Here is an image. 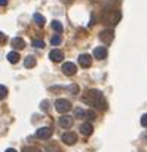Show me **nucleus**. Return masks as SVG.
I'll return each instance as SVG.
<instances>
[{"label": "nucleus", "instance_id": "obj_1", "mask_svg": "<svg viewBox=\"0 0 147 152\" xmlns=\"http://www.w3.org/2000/svg\"><path fill=\"white\" fill-rule=\"evenodd\" d=\"M83 102L91 104V106H95L98 109H107V103L103 97V94L98 91V90H88L83 96Z\"/></svg>", "mask_w": 147, "mask_h": 152}, {"label": "nucleus", "instance_id": "obj_2", "mask_svg": "<svg viewBox=\"0 0 147 152\" xmlns=\"http://www.w3.org/2000/svg\"><path fill=\"white\" fill-rule=\"evenodd\" d=\"M103 23L104 24H107V26H116L119 21H120V12H117V11H104V14H103Z\"/></svg>", "mask_w": 147, "mask_h": 152}, {"label": "nucleus", "instance_id": "obj_3", "mask_svg": "<svg viewBox=\"0 0 147 152\" xmlns=\"http://www.w3.org/2000/svg\"><path fill=\"white\" fill-rule=\"evenodd\" d=\"M55 109H56L59 113H65V112H68V110L71 109V103H70L68 100H65V99H58V100L55 102Z\"/></svg>", "mask_w": 147, "mask_h": 152}, {"label": "nucleus", "instance_id": "obj_4", "mask_svg": "<svg viewBox=\"0 0 147 152\" xmlns=\"http://www.w3.org/2000/svg\"><path fill=\"white\" fill-rule=\"evenodd\" d=\"M113 39H114L113 30H103V31L100 33V40H101L103 43H106V45H110V43L113 42Z\"/></svg>", "mask_w": 147, "mask_h": 152}, {"label": "nucleus", "instance_id": "obj_5", "mask_svg": "<svg viewBox=\"0 0 147 152\" xmlns=\"http://www.w3.org/2000/svg\"><path fill=\"white\" fill-rule=\"evenodd\" d=\"M61 140L65 143V145H75L77 142V134L76 133H73V131H67L62 134Z\"/></svg>", "mask_w": 147, "mask_h": 152}, {"label": "nucleus", "instance_id": "obj_6", "mask_svg": "<svg viewBox=\"0 0 147 152\" xmlns=\"http://www.w3.org/2000/svg\"><path fill=\"white\" fill-rule=\"evenodd\" d=\"M77 72V67H76V64L75 63H64L62 64V73L64 75H67V76H73Z\"/></svg>", "mask_w": 147, "mask_h": 152}, {"label": "nucleus", "instance_id": "obj_7", "mask_svg": "<svg viewBox=\"0 0 147 152\" xmlns=\"http://www.w3.org/2000/svg\"><path fill=\"white\" fill-rule=\"evenodd\" d=\"M36 136H37L39 139H49V137L52 136V128H49V127H42V128H39V130L36 131Z\"/></svg>", "mask_w": 147, "mask_h": 152}, {"label": "nucleus", "instance_id": "obj_8", "mask_svg": "<svg viewBox=\"0 0 147 152\" xmlns=\"http://www.w3.org/2000/svg\"><path fill=\"white\" fill-rule=\"evenodd\" d=\"M49 58H51L54 63H59V61H62V58H64V52L59 51V49H52V51L49 52Z\"/></svg>", "mask_w": 147, "mask_h": 152}, {"label": "nucleus", "instance_id": "obj_9", "mask_svg": "<svg viewBox=\"0 0 147 152\" xmlns=\"http://www.w3.org/2000/svg\"><path fill=\"white\" fill-rule=\"evenodd\" d=\"M79 64H80L82 67H91V64H92V57H91L89 54H82V55H79Z\"/></svg>", "mask_w": 147, "mask_h": 152}, {"label": "nucleus", "instance_id": "obj_10", "mask_svg": "<svg viewBox=\"0 0 147 152\" xmlns=\"http://www.w3.org/2000/svg\"><path fill=\"white\" fill-rule=\"evenodd\" d=\"M94 57H95L97 60H104V58L107 57V49L103 48V46L95 48V49H94Z\"/></svg>", "mask_w": 147, "mask_h": 152}, {"label": "nucleus", "instance_id": "obj_11", "mask_svg": "<svg viewBox=\"0 0 147 152\" xmlns=\"http://www.w3.org/2000/svg\"><path fill=\"white\" fill-rule=\"evenodd\" d=\"M59 125H61L62 128H71V125H73V118H71V116H67V115L61 116V118H59Z\"/></svg>", "mask_w": 147, "mask_h": 152}, {"label": "nucleus", "instance_id": "obj_12", "mask_svg": "<svg viewBox=\"0 0 147 152\" xmlns=\"http://www.w3.org/2000/svg\"><path fill=\"white\" fill-rule=\"evenodd\" d=\"M92 131H94L92 124L85 122V124H82V125H80V133H82L83 136H91V134H92Z\"/></svg>", "mask_w": 147, "mask_h": 152}, {"label": "nucleus", "instance_id": "obj_13", "mask_svg": "<svg viewBox=\"0 0 147 152\" xmlns=\"http://www.w3.org/2000/svg\"><path fill=\"white\" fill-rule=\"evenodd\" d=\"M12 46H14L15 49H22V48L25 46V42H24V39H21V37H14V39H12Z\"/></svg>", "mask_w": 147, "mask_h": 152}, {"label": "nucleus", "instance_id": "obj_14", "mask_svg": "<svg viewBox=\"0 0 147 152\" xmlns=\"http://www.w3.org/2000/svg\"><path fill=\"white\" fill-rule=\"evenodd\" d=\"M34 66H36V57H33V55L25 57V60H24V67H25V69H31V67H34Z\"/></svg>", "mask_w": 147, "mask_h": 152}, {"label": "nucleus", "instance_id": "obj_15", "mask_svg": "<svg viewBox=\"0 0 147 152\" xmlns=\"http://www.w3.org/2000/svg\"><path fill=\"white\" fill-rule=\"evenodd\" d=\"M8 61H9V63H12V64L18 63V61H20V54H18L17 51L9 52V54H8Z\"/></svg>", "mask_w": 147, "mask_h": 152}, {"label": "nucleus", "instance_id": "obj_16", "mask_svg": "<svg viewBox=\"0 0 147 152\" xmlns=\"http://www.w3.org/2000/svg\"><path fill=\"white\" fill-rule=\"evenodd\" d=\"M34 23L37 24V26H40V27H43L45 26V23H46V20H45V17L43 15H40V14H34Z\"/></svg>", "mask_w": 147, "mask_h": 152}, {"label": "nucleus", "instance_id": "obj_17", "mask_svg": "<svg viewBox=\"0 0 147 152\" xmlns=\"http://www.w3.org/2000/svg\"><path fill=\"white\" fill-rule=\"evenodd\" d=\"M52 28H54L56 33H61V31H62V26H61L59 21H52Z\"/></svg>", "mask_w": 147, "mask_h": 152}, {"label": "nucleus", "instance_id": "obj_18", "mask_svg": "<svg viewBox=\"0 0 147 152\" xmlns=\"http://www.w3.org/2000/svg\"><path fill=\"white\" fill-rule=\"evenodd\" d=\"M85 115H86V110H83L80 107H77L75 110V116H77V118H85Z\"/></svg>", "mask_w": 147, "mask_h": 152}, {"label": "nucleus", "instance_id": "obj_19", "mask_svg": "<svg viewBox=\"0 0 147 152\" xmlns=\"http://www.w3.org/2000/svg\"><path fill=\"white\" fill-rule=\"evenodd\" d=\"M8 96V88L5 85H0V100H3Z\"/></svg>", "mask_w": 147, "mask_h": 152}, {"label": "nucleus", "instance_id": "obj_20", "mask_svg": "<svg viewBox=\"0 0 147 152\" xmlns=\"http://www.w3.org/2000/svg\"><path fill=\"white\" fill-rule=\"evenodd\" d=\"M33 46H34V48H43V46H45V42L40 40V39H34V40H33Z\"/></svg>", "mask_w": 147, "mask_h": 152}, {"label": "nucleus", "instance_id": "obj_21", "mask_svg": "<svg viewBox=\"0 0 147 152\" xmlns=\"http://www.w3.org/2000/svg\"><path fill=\"white\" fill-rule=\"evenodd\" d=\"M85 118H88V119H95L97 118V115H95V112L94 110H86V115H85Z\"/></svg>", "mask_w": 147, "mask_h": 152}, {"label": "nucleus", "instance_id": "obj_22", "mask_svg": "<svg viewBox=\"0 0 147 152\" xmlns=\"http://www.w3.org/2000/svg\"><path fill=\"white\" fill-rule=\"evenodd\" d=\"M22 152H39V149L34 146H25V148H22Z\"/></svg>", "mask_w": 147, "mask_h": 152}, {"label": "nucleus", "instance_id": "obj_23", "mask_svg": "<svg viewBox=\"0 0 147 152\" xmlns=\"http://www.w3.org/2000/svg\"><path fill=\"white\" fill-rule=\"evenodd\" d=\"M51 43H52V45H59V43H61V37H59V36H54V37L51 39Z\"/></svg>", "mask_w": 147, "mask_h": 152}, {"label": "nucleus", "instance_id": "obj_24", "mask_svg": "<svg viewBox=\"0 0 147 152\" xmlns=\"http://www.w3.org/2000/svg\"><path fill=\"white\" fill-rule=\"evenodd\" d=\"M141 125H143V127H146V128H147V113H146V115H143V116H141Z\"/></svg>", "mask_w": 147, "mask_h": 152}, {"label": "nucleus", "instance_id": "obj_25", "mask_svg": "<svg viewBox=\"0 0 147 152\" xmlns=\"http://www.w3.org/2000/svg\"><path fill=\"white\" fill-rule=\"evenodd\" d=\"M40 107H42V110H49V103L45 100V102H42V106Z\"/></svg>", "mask_w": 147, "mask_h": 152}, {"label": "nucleus", "instance_id": "obj_26", "mask_svg": "<svg viewBox=\"0 0 147 152\" xmlns=\"http://www.w3.org/2000/svg\"><path fill=\"white\" fill-rule=\"evenodd\" d=\"M70 91H73V94H77L79 93V87L77 85H71L70 87Z\"/></svg>", "mask_w": 147, "mask_h": 152}, {"label": "nucleus", "instance_id": "obj_27", "mask_svg": "<svg viewBox=\"0 0 147 152\" xmlns=\"http://www.w3.org/2000/svg\"><path fill=\"white\" fill-rule=\"evenodd\" d=\"M6 40V36H5V33H2V31H0V43H3Z\"/></svg>", "mask_w": 147, "mask_h": 152}, {"label": "nucleus", "instance_id": "obj_28", "mask_svg": "<svg viewBox=\"0 0 147 152\" xmlns=\"http://www.w3.org/2000/svg\"><path fill=\"white\" fill-rule=\"evenodd\" d=\"M8 5V0H0V6H6Z\"/></svg>", "mask_w": 147, "mask_h": 152}, {"label": "nucleus", "instance_id": "obj_29", "mask_svg": "<svg viewBox=\"0 0 147 152\" xmlns=\"http://www.w3.org/2000/svg\"><path fill=\"white\" fill-rule=\"evenodd\" d=\"M6 152H17L14 148H9V149H6Z\"/></svg>", "mask_w": 147, "mask_h": 152}, {"label": "nucleus", "instance_id": "obj_30", "mask_svg": "<svg viewBox=\"0 0 147 152\" xmlns=\"http://www.w3.org/2000/svg\"><path fill=\"white\" fill-rule=\"evenodd\" d=\"M61 2H64V3H71L73 0H61Z\"/></svg>", "mask_w": 147, "mask_h": 152}]
</instances>
